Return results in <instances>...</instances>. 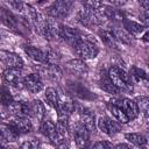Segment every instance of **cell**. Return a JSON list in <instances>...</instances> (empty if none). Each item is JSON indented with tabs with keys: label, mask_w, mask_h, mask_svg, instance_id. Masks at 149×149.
Here are the masks:
<instances>
[{
	"label": "cell",
	"mask_w": 149,
	"mask_h": 149,
	"mask_svg": "<svg viewBox=\"0 0 149 149\" xmlns=\"http://www.w3.org/2000/svg\"><path fill=\"white\" fill-rule=\"evenodd\" d=\"M139 2L143 7L144 10H148V8H149V0H139Z\"/></svg>",
	"instance_id": "obj_40"
},
{
	"label": "cell",
	"mask_w": 149,
	"mask_h": 149,
	"mask_svg": "<svg viewBox=\"0 0 149 149\" xmlns=\"http://www.w3.org/2000/svg\"><path fill=\"white\" fill-rule=\"evenodd\" d=\"M99 86H100V88H101L102 91H105V92H107V93H109V94H118V93L120 92V91L115 87V85L112 83V80L109 79V77H108L107 73H105V74H102V76L100 77Z\"/></svg>",
	"instance_id": "obj_28"
},
{
	"label": "cell",
	"mask_w": 149,
	"mask_h": 149,
	"mask_svg": "<svg viewBox=\"0 0 149 149\" xmlns=\"http://www.w3.org/2000/svg\"><path fill=\"white\" fill-rule=\"evenodd\" d=\"M0 62L9 69H22L23 59L15 52L0 50Z\"/></svg>",
	"instance_id": "obj_12"
},
{
	"label": "cell",
	"mask_w": 149,
	"mask_h": 149,
	"mask_svg": "<svg viewBox=\"0 0 149 149\" xmlns=\"http://www.w3.org/2000/svg\"><path fill=\"white\" fill-rule=\"evenodd\" d=\"M66 90L70 94H72L76 98L79 99H84V100H91L94 99L95 95L88 90L86 88L84 85H81L80 83H76V81H69L66 85Z\"/></svg>",
	"instance_id": "obj_10"
},
{
	"label": "cell",
	"mask_w": 149,
	"mask_h": 149,
	"mask_svg": "<svg viewBox=\"0 0 149 149\" xmlns=\"http://www.w3.org/2000/svg\"><path fill=\"white\" fill-rule=\"evenodd\" d=\"M73 51L81 59H93L99 54V48L87 37H83L79 40L73 47Z\"/></svg>",
	"instance_id": "obj_3"
},
{
	"label": "cell",
	"mask_w": 149,
	"mask_h": 149,
	"mask_svg": "<svg viewBox=\"0 0 149 149\" xmlns=\"http://www.w3.org/2000/svg\"><path fill=\"white\" fill-rule=\"evenodd\" d=\"M23 87L30 93H38L43 88V80L38 73H30L23 77Z\"/></svg>",
	"instance_id": "obj_15"
},
{
	"label": "cell",
	"mask_w": 149,
	"mask_h": 149,
	"mask_svg": "<svg viewBox=\"0 0 149 149\" xmlns=\"http://www.w3.org/2000/svg\"><path fill=\"white\" fill-rule=\"evenodd\" d=\"M24 52L28 55V57L38 64H45V63H56V61L59 58L58 55L48 49H42L33 45H26Z\"/></svg>",
	"instance_id": "obj_2"
},
{
	"label": "cell",
	"mask_w": 149,
	"mask_h": 149,
	"mask_svg": "<svg viewBox=\"0 0 149 149\" xmlns=\"http://www.w3.org/2000/svg\"><path fill=\"white\" fill-rule=\"evenodd\" d=\"M104 19L95 12L86 9V8H81L78 13H77V22H79L81 26L86 27V28H92L93 26H98L100 23H102Z\"/></svg>",
	"instance_id": "obj_5"
},
{
	"label": "cell",
	"mask_w": 149,
	"mask_h": 149,
	"mask_svg": "<svg viewBox=\"0 0 149 149\" xmlns=\"http://www.w3.org/2000/svg\"><path fill=\"white\" fill-rule=\"evenodd\" d=\"M44 98L45 101L49 106H51L52 108L57 109L58 108V104H59V95L58 92L54 88V87H48L44 92Z\"/></svg>",
	"instance_id": "obj_29"
},
{
	"label": "cell",
	"mask_w": 149,
	"mask_h": 149,
	"mask_svg": "<svg viewBox=\"0 0 149 149\" xmlns=\"http://www.w3.org/2000/svg\"><path fill=\"white\" fill-rule=\"evenodd\" d=\"M97 127L106 135L108 136H113L115 135L118 132H120V122H116L107 116H100L98 120H97Z\"/></svg>",
	"instance_id": "obj_11"
},
{
	"label": "cell",
	"mask_w": 149,
	"mask_h": 149,
	"mask_svg": "<svg viewBox=\"0 0 149 149\" xmlns=\"http://www.w3.org/2000/svg\"><path fill=\"white\" fill-rule=\"evenodd\" d=\"M92 147L95 148V149H108V148H112L113 144L108 141H98V142L93 143Z\"/></svg>",
	"instance_id": "obj_37"
},
{
	"label": "cell",
	"mask_w": 149,
	"mask_h": 149,
	"mask_svg": "<svg viewBox=\"0 0 149 149\" xmlns=\"http://www.w3.org/2000/svg\"><path fill=\"white\" fill-rule=\"evenodd\" d=\"M66 68L71 72L80 73V74L87 73V71H88V66L86 65V63L83 59H71L66 63Z\"/></svg>",
	"instance_id": "obj_26"
},
{
	"label": "cell",
	"mask_w": 149,
	"mask_h": 149,
	"mask_svg": "<svg viewBox=\"0 0 149 149\" xmlns=\"http://www.w3.org/2000/svg\"><path fill=\"white\" fill-rule=\"evenodd\" d=\"M41 133L51 142L58 144L62 139L59 137L58 135V132H57V127L56 125L49 120V119H43V121L41 122Z\"/></svg>",
	"instance_id": "obj_14"
},
{
	"label": "cell",
	"mask_w": 149,
	"mask_h": 149,
	"mask_svg": "<svg viewBox=\"0 0 149 149\" xmlns=\"http://www.w3.org/2000/svg\"><path fill=\"white\" fill-rule=\"evenodd\" d=\"M129 77H130V78H133V79H134V80H136V81L147 80V73H146L142 69H139V68H135V66L130 69Z\"/></svg>",
	"instance_id": "obj_33"
},
{
	"label": "cell",
	"mask_w": 149,
	"mask_h": 149,
	"mask_svg": "<svg viewBox=\"0 0 149 149\" xmlns=\"http://www.w3.org/2000/svg\"><path fill=\"white\" fill-rule=\"evenodd\" d=\"M37 73L50 80H59L62 77V70L56 63H45L37 66Z\"/></svg>",
	"instance_id": "obj_8"
},
{
	"label": "cell",
	"mask_w": 149,
	"mask_h": 149,
	"mask_svg": "<svg viewBox=\"0 0 149 149\" xmlns=\"http://www.w3.org/2000/svg\"><path fill=\"white\" fill-rule=\"evenodd\" d=\"M0 19L10 28H16V19L12 15V13L5 8H0Z\"/></svg>",
	"instance_id": "obj_32"
},
{
	"label": "cell",
	"mask_w": 149,
	"mask_h": 149,
	"mask_svg": "<svg viewBox=\"0 0 149 149\" xmlns=\"http://www.w3.org/2000/svg\"><path fill=\"white\" fill-rule=\"evenodd\" d=\"M109 79L112 83L115 85V87L119 91L122 92H133V83L129 77V74L121 68L119 66H111L108 72H107Z\"/></svg>",
	"instance_id": "obj_1"
},
{
	"label": "cell",
	"mask_w": 149,
	"mask_h": 149,
	"mask_svg": "<svg viewBox=\"0 0 149 149\" xmlns=\"http://www.w3.org/2000/svg\"><path fill=\"white\" fill-rule=\"evenodd\" d=\"M114 148H116V149H121V148H123V149H133V146L130 143H119V144L114 146Z\"/></svg>",
	"instance_id": "obj_39"
},
{
	"label": "cell",
	"mask_w": 149,
	"mask_h": 149,
	"mask_svg": "<svg viewBox=\"0 0 149 149\" xmlns=\"http://www.w3.org/2000/svg\"><path fill=\"white\" fill-rule=\"evenodd\" d=\"M76 108H77V112H78V114H79V121H80L90 132L94 130L95 123H97L94 113H93L91 109H88V108H86V107H83V106H76Z\"/></svg>",
	"instance_id": "obj_17"
},
{
	"label": "cell",
	"mask_w": 149,
	"mask_h": 149,
	"mask_svg": "<svg viewBox=\"0 0 149 149\" xmlns=\"http://www.w3.org/2000/svg\"><path fill=\"white\" fill-rule=\"evenodd\" d=\"M84 36H85V35H84L80 30H78V29H76V28H71V27L64 26V24L61 26V40L65 41V42H66L68 44H70L71 47H73V45H74L79 40H81Z\"/></svg>",
	"instance_id": "obj_13"
},
{
	"label": "cell",
	"mask_w": 149,
	"mask_h": 149,
	"mask_svg": "<svg viewBox=\"0 0 149 149\" xmlns=\"http://www.w3.org/2000/svg\"><path fill=\"white\" fill-rule=\"evenodd\" d=\"M15 127V129L21 134H27L33 130V123L29 118L26 116H14V119L9 122Z\"/></svg>",
	"instance_id": "obj_21"
},
{
	"label": "cell",
	"mask_w": 149,
	"mask_h": 149,
	"mask_svg": "<svg viewBox=\"0 0 149 149\" xmlns=\"http://www.w3.org/2000/svg\"><path fill=\"white\" fill-rule=\"evenodd\" d=\"M148 104H149V100L147 97H139L136 99V105L139 107V111L144 115V118H147L148 115Z\"/></svg>",
	"instance_id": "obj_34"
},
{
	"label": "cell",
	"mask_w": 149,
	"mask_h": 149,
	"mask_svg": "<svg viewBox=\"0 0 149 149\" xmlns=\"http://www.w3.org/2000/svg\"><path fill=\"white\" fill-rule=\"evenodd\" d=\"M142 21L144 22V26H148V10H144L143 15H142Z\"/></svg>",
	"instance_id": "obj_41"
},
{
	"label": "cell",
	"mask_w": 149,
	"mask_h": 149,
	"mask_svg": "<svg viewBox=\"0 0 149 149\" xmlns=\"http://www.w3.org/2000/svg\"><path fill=\"white\" fill-rule=\"evenodd\" d=\"M108 109H109V112L112 113V115L115 118V120L118 121V122H120V123H127V122H129L130 120L128 119V116L125 114V112L118 106V105H115V104H109L108 105Z\"/></svg>",
	"instance_id": "obj_30"
},
{
	"label": "cell",
	"mask_w": 149,
	"mask_h": 149,
	"mask_svg": "<svg viewBox=\"0 0 149 149\" xmlns=\"http://www.w3.org/2000/svg\"><path fill=\"white\" fill-rule=\"evenodd\" d=\"M74 0H55L47 9V13L52 19H64L71 12Z\"/></svg>",
	"instance_id": "obj_4"
},
{
	"label": "cell",
	"mask_w": 149,
	"mask_h": 149,
	"mask_svg": "<svg viewBox=\"0 0 149 149\" xmlns=\"http://www.w3.org/2000/svg\"><path fill=\"white\" fill-rule=\"evenodd\" d=\"M112 33L114 34V36L116 37V40L120 43H123V44H127V45H133L134 42H135L134 36L130 33H128L126 29H123V28L114 27L112 29Z\"/></svg>",
	"instance_id": "obj_23"
},
{
	"label": "cell",
	"mask_w": 149,
	"mask_h": 149,
	"mask_svg": "<svg viewBox=\"0 0 149 149\" xmlns=\"http://www.w3.org/2000/svg\"><path fill=\"white\" fill-rule=\"evenodd\" d=\"M125 137L133 147H139V148L147 147V137L140 133H127Z\"/></svg>",
	"instance_id": "obj_27"
},
{
	"label": "cell",
	"mask_w": 149,
	"mask_h": 149,
	"mask_svg": "<svg viewBox=\"0 0 149 149\" xmlns=\"http://www.w3.org/2000/svg\"><path fill=\"white\" fill-rule=\"evenodd\" d=\"M30 109H31V116L35 118L38 122H42L45 116V107L43 102L38 99H35L30 102Z\"/></svg>",
	"instance_id": "obj_24"
},
{
	"label": "cell",
	"mask_w": 149,
	"mask_h": 149,
	"mask_svg": "<svg viewBox=\"0 0 149 149\" xmlns=\"http://www.w3.org/2000/svg\"><path fill=\"white\" fill-rule=\"evenodd\" d=\"M122 28L126 29L128 33H130L133 36L134 35H139L141 34L143 30H146V26L144 24H141L139 22H135L133 20H128V19H123L122 20Z\"/></svg>",
	"instance_id": "obj_25"
},
{
	"label": "cell",
	"mask_w": 149,
	"mask_h": 149,
	"mask_svg": "<svg viewBox=\"0 0 149 149\" xmlns=\"http://www.w3.org/2000/svg\"><path fill=\"white\" fill-rule=\"evenodd\" d=\"M113 6H116V7H121V6H123V5H126L127 3V1L128 0H108Z\"/></svg>",
	"instance_id": "obj_38"
},
{
	"label": "cell",
	"mask_w": 149,
	"mask_h": 149,
	"mask_svg": "<svg viewBox=\"0 0 149 149\" xmlns=\"http://www.w3.org/2000/svg\"><path fill=\"white\" fill-rule=\"evenodd\" d=\"M13 100L14 99H13V95H12L10 91L6 86H1L0 87V106L7 107L12 104Z\"/></svg>",
	"instance_id": "obj_31"
},
{
	"label": "cell",
	"mask_w": 149,
	"mask_h": 149,
	"mask_svg": "<svg viewBox=\"0 0 149 149\" xmlns=\"http://www.w3.org/2000/svg\"><path fill=\"white\" fill-rule=\"evenodd\" d=\"M20 136V133L10 123H0V146L5 142L15 141Z\"/></svg>",
	"instance_id": "obj_19"
},
{
	"label": "cell",
	"mask_w": 149,
	"mask_h": 149,
	"mask_svg": "<svg viewBox=\"0 0 149 149\" xmlns=\"http://www.w3.org/2000/svg\"><path fill=\"white\" fill-rule=\"evenodd\" d=\"M72 137L78 147H86L90 141V130L80 122H76L71 130Z\"/></svg>",
	"instance_id": "obj_7"
},
{
	"label": "cell",
	"mask_w": 149,
	"mask_h": 149,
	"mask_svg": "<svg viewBox=\"0 0 149 149\" xmlns=\"http://www.w3.org/2000/svg\"><path fill=\"white\" fill-rule=\"evenodd\" d=\"M69 119H70V115L69 114H66L64 112H61V111H57L56 127H57V132H58V135L62 139V141H64L66 139V136L69 134V130H70Z\"/></svg>",
	"instance_id": "obj_20"
},
{
	"label": "cell",
	"mask_w": 149,
	"mask_h": 149,
	"mask_svg": "<svg viewBox=\"0 0 149 149\" xmlns=\"http://www.w3.org/2000/svg\"><path fill=\"white\" fill-rule=\"evenodd\" d=\"M61 26L62 24H59L56 19H48V23L42 36L48 41L61 40Z\"/></svg>",
	"instance_id": "obj_18"
},
{
	"label": "cell",
	"mask_w": 149,
	"mask_h": 149,
	"mask_svg": "<svg viewBox=\"0 0 149 149\" xmlns=\"http://www.w3.org/2000/svg\"><path fill=\"white\" fill-rule=\"evenodd\" d=\"M40 146H41V143H40L38 140L31 139V140H27L26 142H23L21 144V148H23V149H35V148H38Z\"/></svg>",
	"instance_id": "obj_36"
},
{
	"label": "cell",
	"mask_w": 149,
	"mask_h": 149,
	"mask_svg": "<svg viewBox=\"0 0 149 149\" xmlns=\"http://www.w3.org/2000/svg\"><path fill=\"white\" fill-rule=\"evenodd\" d=\"M2 78L6 81V84H8L12 87H15V88L23 87V76H22L21 69L7 68L2 73Z\"/></svg>",
	"instance_id": "obj_9"
},
{
	"label": "cell",
	"mask_w": 149,
	"mask_h": 149,
	"mask_svg": "<svg viewBox=\"0 0 149 149\" xmlns=\"http://www.w3.org/2000/svg\"><path fill=\"white\" fill-rule=\"evenodd\" d=\"M113 104L118 105L123 112L125 114L128 116L129 120H134L139 116L140 114V111H139V107L136 105V101L129 99V98H119V99H115L113 101Z\"/></svg>",
	"instance_id": "obj_6"
},
{
	"label": "cell",
	"mask_w": 149,
	"mask_h": 149,
	"mask_svg": "<svg viewBox=\"0 0 149 149\" xmlns=\"http://www.w3.org/2000/svg\"><path fill=\"white\" fill-rule=\"evenodd\" d=\"M7 109L9 112V115L13 116H31V109H30V102L26 101H12L9 106H7Z\"/></svg>",
	"instance_id": "obj_16"
},
{
	"label": "cell",
	"mask_w": 149,
	"mask_h": 149,
	"mask_svg": "<svg viewBox=\"0 0 149 149\" xmlns=\"http://www.w3.org/2000/svg\"><path fill=\"white\" fill-rule=\"evenodd\" d=\"M99 37L101 38L102 43L105 45H107L108 48L115 49V50L120 49V42L116 40V37L114 36L112 30H109V29H101V30H99Z\"/></svg>",
	"instance_id": "obj_22"
},
{
	"label": "cell",
	"mask_w": 149,
	"mask_h": 149,
	"mask_svg": "<svg viewBox=\"0 0 149 149\" xmlns=\"http://www.w3.org/2000/svg\"><path fill=\"white\" fill-rule=\"evenodd\" d=\"M83 6L86 9L95 12L102 6V2H101V0H83Z\"/></svg>",
	"instance_id": "obj_35"
}]
</instances>
